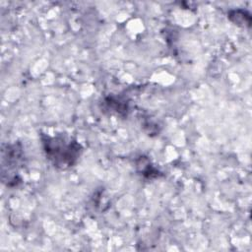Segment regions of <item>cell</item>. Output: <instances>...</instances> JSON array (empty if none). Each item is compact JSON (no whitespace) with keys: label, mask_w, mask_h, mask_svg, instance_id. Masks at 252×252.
<instances>
[{"label":"cell","mask_w":252,"mask_h":252,"mask_svg":"<svg viewBox=\"0 0 252 252\" xmlns=\"http://www.w3.org/2000/svg\"><path fill=\"white\" fill-rule=\"evenodd\" d=\"M44 151L54 166L66 168L72 166L80 156L81 147L76 142L66 141L64 138H47Z\"/></svg>","instance_id":"6da1fadb"}]
</instances>
